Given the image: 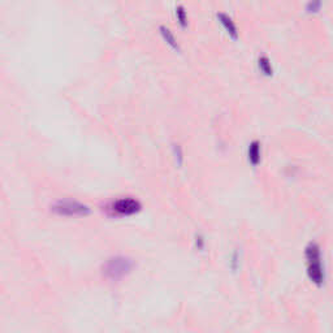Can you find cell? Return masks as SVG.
<instances>
[{"label": "cell", "instance_id": "obj_6", "mask_svg": "<svg viewBox=\"0 0 333 333\" xmlns=\"http://www.w3.org/2000/svg\"><path fill=\"white\" fill-rule=\"evenodd\" d=\"M247 156H249V162L252 165H258L260 163V158H262V147H260V142L259 141H252L249 145L247 149Z\"/></svg>", "mask_w": 333, "mask_h": 333}, {"label": "cell", "instance_id": "obj_5", "mask_svg": "<svg viewBox=\"0 0 333 333\" xmlns=\"http://www.w3.org/2000/svg\"><path fill=\"white\" fill-rule=\"evenodd\" d=\"M217 19H219V21H220L221 25L224 26V29L226 30V33L229 34L232 38L236 39L237 37H238V30H237V26L236 24H234V21L232 20V17L228 16L226 13H217L216 15Z\"/></svg>", "mask_w": 333, "mask_h": 333}, {"label": "cell", "instance_id": "obj_3", "mask_svg": "<svg viewBox=\"0 0 333 333\" xmlns=\"http://www.w3.org/2000/svg\"><path fill=\"white\" fill-rule=\"evenodd\" d=\"M51 211L60 216H86L90 214V207L76 199H59L51 206Z\"/></svg>", "mask_w": 333, "mask_h": 333}, {"label": "cell", "instance_id": "obj_8", "mask_svg": "<svg viewBox=\"0 0 333 333\" xmlns=\"http://www.w3.org/2000/svg\"><path fill=\"white\" fill-rule=\"evenodd\" d=\"M258 65H259V69L262 71L263 75L265 76H271L272 73H273V69H272V65H271V60H269L267 56H260L258 60Z\"/></svg>", "mask_w": 333, "mask_h": 333}, {"label": "cell", "instance_id": "obj_9", "mask_svg": "<svg viewBox=\"0 0 333 333\" xmlns=\"http://www.w3.org/2000/svg\"><path fill=\"white\" fill-rule=\"evenodd\" d=\"M175 12H176V17H177L178 24H180L182 28H185V26L188 25V13H186L185 7L182 6V4H178V6L176 7Z\"/></svg>", "mask_w": 333, "mask_h": 333}, {"label": "cell", "instance_id": "obj_4", "mask_svg": "<svg viewBox=\"0 0 333 333\" xmlns=\"http://www.w3.org/2000/svg\"><path fill=\"white\" fill-rule=\"evenodd\" d=\"M308 260H310V267H308V273H310L311 278L315 282H320L323 280V272H321V265H320V251L315 243H311L307 247L306 251Z\"/></svg>", "mask_w": 333, "mask_h": 333}, {"label": "cell", "instance_id": "obj_7", "mask_svg": "<svg viewBox=\"0 0 333 333\" xmlns=\"http://www.w3.org/2000/svg\"><path fill=\"white\" fill-rule=\"evenodd\" d=\"M159 32H160V36L163 37V39H164L165 42L171 46L172 49L176 50V51H180V50H181V47H180V43H178V41L176 39L175 34L171 32L169 28H167L165 25H160L159 26Z\"/></svg>", "mask_w": 333, "mask_h": 333}, {"label": "cell", "instance_id": "obj_10", "mask_svg": "<svg viewBox=\"0 0 333 333\" xmlns=\"http://www.w3.org/2000/svg\"><path fill=\"white\" fill-rule=\"evenodd\" d=\"M172 154L175 156V160L178 165H181L184 162V151L180 143H172Z\"/></svg>", "mask_w": 333, "mask_h": 333}, {"label": "cell", "instance_id": "obj_1", "mask_svg": "<svg viewBox=\"0 0 333 333\" xmlns=\"http://www.w3.org/2000/svg\"><path fill=\"white\" fill-rule=\"evenodd\" d=\"M134 267L133 259L125 255H113L103 263L102 272L103 276L112 281H119L132 272Z\"/></svg>", "mask_w": 333, "mask_h": 333}, {"label": "cell", "instance_id": "obj_2", "mask_svg": "<svg viewBox=\"0 0 333 333\" xmlns=\"http://www.w3.org/2000/svg\"><path fill=\"white\" fill-rule=\"evenodd\" d=\"M142 208V204L138 199L133 197H123L113 199L108 202L104 206V211L107 212L108 216L115 217H124V216H132V215L139 212Z\"/></svg>", "mask_w": 333, "mask_h": 333}]
</instances>
